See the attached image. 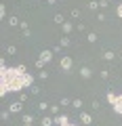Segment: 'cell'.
<instances>
[{
  "instance_id": "obj_4",
  "label": "cell",
  "mask_w": 122,
  "mask_h": 126,
  "mask_svg": "<svg viewBox=\"0 0 122 126\" xmlns=\"http://www.w3.org/2000/svg\"><path fill=\"white\" fill-rule=\"evenodd\" d=\"M59 65H61V69H63V72H72V67H74V61H72V57H63Z\"/></svg>"
},
{
  "instance_id": "obj_5",
  "label": "cell",
  "mask_w": 122,
  "mask_h": 126,
  "mask_svg": "<svg viewBox=\"0 0 122 126\" xmlns=\"http://www.w3.org/2000/svg\"><path fill=\"white\" fill-rule=\"evenodd\" d=\"M55 124H59V126H78V124H70L68 116H55Z\"/></svg>"
},
{
  "instance_id": "obj_27",
  "label": "cell",
  "mask_w": 122,
  "mask_h": 126,
  "mask_svg": "<svg viewBox=\"0 0 122 126\" xmlns=\"http://www.w3.org/2000/svg\"><path fill=\"white\" fill-rule=\"evenodd\" d=\"M107 6V0H99V9H105Z\"/></svg>"
},
{
  "instance_id": "obj_24",
  "label": "cell",
  "mask_w": 122,
  "mask_h": 126,
  "mask_svg": "<svg viewBox=\"0 0 122 126\" xmlns=\"http://www.w3.org/2000/svg\"><path fill=\"white\" fill-rule=\"evenodd\" d=\"M49 78V72H44V69H40V80H46Z\"/></svg>"
},
{
  "instance_id": "obj_8",
  "label": "cell",
  "mask_w": 122,
  "mask_h": 126,
  "mask_svg": "<svg viewBox=\"0 0 122 126\" xmlns=\"http://www.w3.org/2000/svg\"><path fill=\"white\" fill-rule=\"evenodd\" d=\"M90 76H93V69H90V67H86V65H82V67H80V78L88 80Z\"/></svg>"
},
{
  "instance_id": "obj_28",
  "label": "cell",
  "mask_w": 122,
  "mask_h": 126,
  "mask_svg": "<svg viewBox=\"0 0 122 126\" xmlns=\"http://www.w3.org/2000/svg\"><path fill=\"white\" fill-rule=\"evenodd\" d=\"M76 30H78V32H84V30H86V25H84V23H78Z\"/></svg>"
},
{
  "instance_id": "obj_16",
  "label": "cell",
  "mask_w": 122,
  "mask_h": 126,
  "mask_svg": "<svg viewBox=\"0 0 122 126\" xmlns=\"http://www.w3.org/2000/svg\"><path fill=\"white\" fill-rule=\"evenodd\" d=\"M38 109H40V111H49L51 105H49V103H44V101H40V103H38Z\"/></svg>"
},
{
  "instance_id": "obj_30",
  "label": "cell",
  "mask_w": 122,
  "mask_h": 126,
  "mask_svg": "<svg viewBox=\"0 0 122 126\" xmlns=\"http://www.w3.org/2000/svg\"><path fill=\"white\" fill-rule=\"evenodd\" d=\"M23 126H32V124H23Z\"/></svg>"
},
{
  "instance_id": "obj_7",
  "label": "cell",
  "mask_w": 122,
  "mask_h": 126,
  "mask_svg": "<svg viewBox=\"0 0 122 126\" xmlns=\"http://www.w3.org/2000/svg\"><path fill=\"white\" fill-rule=\"evenodd\" d=\"M21 109H23V101H15V103H11L9 111H11V113H19Z\"/></svg>"
},
{
  "instance_id": "obj_23",
  "label": "cell",
  "mask_w": 122,
  "mask_h": 126,
  "mask_svg": "<svg viewBox=\"0 0 122 126\" xmlns=\"http://www.w3.org/2000/svg\"><path fill=\"white\" fill-rule=\"evenodd\" d=\"M4 15H6V9H4V4H0V19H4Z\"/></svg>"
},
{
  "instance_id": "obj_21",
  "label": "cell",
  "mask_w": 122,
  "mask_h": 126,
  "mask_svg": "<svg viewBox=\"0 0 122 126\" xmlns=\"http://www.w3.org/2000/svg\"><path fill=\"white\" fill-rule=\"evenodd\" d=\"M6 53L9 55H17V48H15V46H6Z\"/></svg>"
},
{
  "instance_id": "obj_26",
  "label": "cell",
  "mask_w": 122,
  "mask_h": 126,
  "mask_svg": "<svg viewBox=\"0 0 122 126\" xmlns=\"http://www.w3.org/2000/svg\"><path fill=\"white\" fill-rule=\"evenodd\" d=\"M116 15L122 19V4H118V9H116Z\"/></svg>"
},
{
  "instance_id": "obj_22",
  "label": "cell",
  "mask_w": 122,
  "mask_h": 126,
  "mask_svg": "<svg viewBox=\"0 0 122 126\" xmlns=\"http://www.w3.org/2000/svg\"><path fill=\"white\" fill-rule=\"evenodd\" d=\"M70 15H72V19H78V17H80V11H78V9H74Z\"/></svg>"
},
{
  "instance_id": "obj_14",
  "label": "cell",
  "mask_w": 122,
  "mask_h": 126,
  "mask_svg": "<svg viewBox=\"0 0 122 126\" xmlns=\"http://www.w3.org/2000/svg\"><path fill=\"white\" fill-rule=\"evenodd\" d=\"M32 122H34L32 113H23V124H32Z\"/></svg>"
},
{
  "instance_id": "obj_25",
  "label": "cell",
  "mask_w": 122,
  "mask_h": 126,
  "mask_svg": "<svg viewBox=\"0 0 122 126\" xmlns=\"http://www.w3.org/2000/svg\"><path fill=\"white\" fill-rule=\"evenodd\" d=\"M30 90H32V94H38V93H40V88H38L36 84H34V86H32V88H30Z\"/></svg>"
},
{
  "instance_id": "obj_2",
  "label": "cell",
  "mask_w": 122,
  "mask_h": 126,
  "mask_svg": "<svg viewBox=\"0 0 122 126\" xmlns=\"http://www.w3.org/2000/svg\"><path fill=\"white\" fill-rule=\"evenodd\" d=\"M53 55H55V50H53V48H46V50H42V53L38 55L36 67H38V69H42V67L46 65V63H51V59H53Z\"/></svg>"
},
{
  "instance_id": "obj_9",
  "label": "cell",
  "mask_w": 122,
  "mask_h": 126,
  "mask_svg": "<svg viewBox=\"0 0 122 126\" xmlns=\"http://www.w3.org/2000/svg\"><path fill=\"white\" fill-rule=\"evenodd\" d=\"M61 30H63V34L68 36V34H72V32H74V23L72 21H65L63 25H61Z\"/></svg>"
},
{
  "instance_id": "obj_17",
  "label": "cell",
  "mask_w": 122,
  "mask_h": 126,
  "mask_svg": "<svg viewBox=\"0 0 122 126\" xmlns=\"http://www.w3.org/2000/svg\"><path fill=\"white\" fill-rule=\"evenodd\" d=\"M88 9H90V11H97V9H99V2H95V0H90V2H88Z\"/></svg>"
},
{
  "instance_id": "obj_3",
  "label": "cell",
  "mask_w": 122,
  "mask_h": 126,
  "mask_svg": "<svg viewBox=\"0 0 122 126\" xmlns=\"http://www.w3.org/2000/svg\"><path fill=\"white\" fill-rule=\"evenodd\" d=\"M107 103L114 107V111L122 116V94H114V93H107Z\"/></svg>"
},
{
  "instance_id": "obj_18",
  "label": "cell",
  "mask_w": 122,
  "mask_h": 126,
  "mask_svg": "<svg viewBox=\"0 0 122 126\" xmlns=\"http://www.w3.org/2000/svg\"><path fill=\"white\" fill-rule=\"evenodd\" d=\"M72 105H74L76 109H80V107H82V99H74V101H72Z\"/></svg>"
},
{
  "instance_id": "obj_12",
  "label": "cell",
  "mask_w": 122,
  "mask_h": 126,
  "mask_svg": "<svg viewBox=\"0 0 122 126\" xmlns=\"http://www.w3.org/2000/svg\"><path fill=\"white\" fill-rule=\"evenodd\" d=\"M86 40H88L90 44H95V42H97V34H95V32H88V34H86Z\"/></svg>"
},
{
  "instance_id": "obj_19",
  "label": "cell",
  "mask_w": 122,
  "mask_h": 126,
  "mask_svg": "<svg viewBox=\"0 0 122 126\" xmlns=\"http://www.w3.org/2000/svg\"><path fill=\"white\" fill-rule=\"evenodd\" d=\"M9 25H21V23H19L17 17H11V19H9Z\"/></svg>"
},
{
  "instance_id": "obj_10",
  "label": "cell",
  "mask_w": 122,
  "mask_h": 126,
  "mask_svg": "<svg viewBox=\"0 0 122 126\" xmlns=\"http://www.w3.org/2000/svg\"><path fill=\"white\" fill-rule=\"evenodd\" d=\"M40 124H42V126H53V124H55V118H53V116H44V118L40 120Z\"/></svg>"
},
{
  "instance_id": "obj_11",
  "label": "cell",
  "mask_w": 122,
  "mask_h": 126,
  "mask_svg": "<svg viewBox=\"0 0 122 126\" xmlns=\"http://www.w3.org/2000/svg\"><path fill=\"white\" fill-rule=\"evenodd\" d=\"M103 59L105 61H114V59H116V53H114V50H103Z\"/></svg>"
},
{
  "instance_id": "obj_13",
  "label": "cell",
  "mask_w": 122,
  "mask_h": 126,
  "mask_svg": "<svg viewBox=\"0 0 122 126\" xmlns=\"http://www.w3.org/2000/svg\"><path fill=\"white\" fill-rule=\"evenodd\" d=\"M70 44H72V40H70L68 36H63L61 40H59V46H61V48H63V46H70Z\"/></svg>"
},
{
  "instance_id": "obj_6",
  "label": "cell",
  "mask_w": 122,
  "mask_h": 126,
  "mask_svg": "<svg viewBox=\"0 0 122 126\" xmlns=\"http://www.w3.org/2000/svg\"><path fill=\"white\" fill-rule=\"evenodd\" d=\"M80 122H82L84 126H90V124H93V113L82 111V113H80Z\"/></svg>"
},
{
  "instance_id": "obj_1",
  "label": "cell",
  "mask_w": 122,
  "mask_h": 126,
  "mask_svg": "<svg viewBox=\"0 0 122 126\" xmlns=\"http://www.w3.org/2000/svg\"><path fill=\"white\" fill-rule=\"evenodd\" d=\"M34 86V76L27 72L25 65L6 67L4 59H0V97H6L9 93H21L23 88Z\"/></svg>"
},
{
  "instance_id": "obj_29",
  "label": "cell",
  "mask_w": 122,
  "mask_h": 126,
  "mask_svg": "<svg viewBox=\"0 0 122 126\" xmlns=\"http://www.w3.org/2000/svg\"><path fill=\"white\" fill-rule=\"evenodd\" d=\"M46 2H49V4H55V2H57V0H46Z\"/></svg>"
},
{
  "instance_id": "obj_20",
  "label": "cell",
  "mask_w": 122,
  "mask_h": 126,
  "mask_svg": "<svg viewBox=\"0 0 122 126\" xmlns=\"http://www.w3.org/2000/svg\"><path fill=\"white\" fill-rule=\"evenodd\" d=\"M61 105H63V107H68V105H72V99H68V97H63V99H61Z\"/></svg>"
},
{
  "instance_id": "obj_15",
  "label": "cell",
  "mask_w": 122,
  "mask_h": 126,
  "mask_svg": "<svg viewBox=\"0 0 122 126\" xmlns=\"http://www.w3.org/2000/svg\"><path fill=\"white\" fill-rule=\"evenodd\" d=\"M53 19H55V23H59V25H63V23H65V19H63V15H61V13H57Z\"/></svg>"
}]
</instances>
